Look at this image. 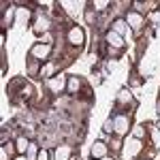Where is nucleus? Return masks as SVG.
I'll return each instance as SVG.
<instances>
[{
	"mask_svg": "<svg viewBox=\"0 0 160 160\" xmlns=\"http://www.w3.org/2000/svg\"><path fill=\"white\" fill-rule=\"evenodd\" d=\"M32 56L38 58V60H45L49 56V45H37V47H32Z\"/></svg>",
	"mask_w": 160,
	"mask_h": 160,
	"instance_id": "1",
	"label": "nucleus"
},
{
	"mask_svg": "<svg viewBox=\"0 0 160 160\" xmlns=\"http://www.w3.org/2000/svg\"><path fill=\"white\" fill-rule=\"evenodd\" d=\"M68 41H71L73 45H81V43H83V32H81V28H73V30L68 32Z\"/></svg>",
	"mask_w": 160,
	"mask_h": 160,
	"instance_id": "2",
	"label": "nucleus"
},
{
	"mask_svg": "<svg viewBox=\"0 0 160 160\" xmlns=\"http://www.w3.org/2000/svg\"><path fill=\"white\" fill-rule=\"evenodd\" d=\"M113 126H115V130H118L120 135H124V132L128 130V120H126L124 115H120V118H115V120H113Z\"/></svg>",
	"mask_w": 160,
	"mask_h": 160,
	"instance_id": "3",
	"label": "nucleus"
},
{
	"mask_svg": "<svg viewBox=\"0 0 160 160\" xmlns=\"http://www.w3.org/2000/svg\"><path fill=\"white\" fill-rule=\"evenodd\" d=\"M107 41H109L113 47H122V38H120L118 32H109V34H107Z\"/></svg>",
	"mask_w": 160,
	"mask_h": 160,
	"instance_id": "4",
	"label": "nucleus"
},
{
	"mask_svg": "<svg viewBox=\"0 0 160 160\" xmlns=\"http://www.w3.org/2000/svg\"><path fill=\"white\" fill-rule=\"evenodd\" d=\"M128 22H130L132 28H139V26L143 24V17H141V15H137V13H130V15H128Z\"/></svg>",
	"mask_w": 160,
	"mask_h": 160,
	"instance_id": "5",
	"label": "nucleus"
},
{
	"mask_svg": "<svg viewBox=\"0 0 160 160\" xmlns=\"http://www.w3.org/2000/svg\"><path fill=\"white\" fill-rule=\"evenodd\" d=\"M49 88L53 90V92L62 90V88H64V79H62V77H58V79H51V81H49Z\"/></svg>",
	"mask_w": 160,
	"mask_h": 160,
	"instance_id": "6",
	"label": "nucleus"
},
{
	"mask_svg": "<svg viewBox=\"0 0 160 160\" xmlns=\"http://www.w3.org/2000/svg\"><path fill=\"white\" fill-rule=\"evenodd\" d=\"M92 154H94V156H102V154H105V143H96L94 149H92Z\"/></svg>",
	"mask_w": 160,
	"mask_h": 160,
	"instance_id": "7",
	"label": "nucleus"
},
{
	"mask_svg": "<svg viewBox=\"0 0 160 160\" xmlns=\"http://www.w3.org/2000/svg\"><path fill=\"white\" fill-rule=\"evenodd\" d=\"M79 90V79H68V92H77Z\"/></svg>",
	"mask_w": 160,
	"mask_h": 160,
	"instance_id": "8",
	"label": "nucleus"
},
{
	"mask_svg": "<svg viewBox=\"0 0 160 160\" xmlns=\"http://www.w3.org/2000/svg\"><path fill=\"white\" fill-rule=\"evenodd\" d=\"M26 148H28V139H24V137L17 139V149H19V152H26Z\"/></svg>",
	"mask_w": 160,
	"mask_h": 160,
	"instance_id": "9",
	"label": "nucleus"
},
{
	"mask_svg": "<svg viewBox=\"0 0 160 160\" xmlns=\"http://www.w3.org/2000/svg\"><path fill=\"white\" fill-rule=\"evenodd\" d=\"M66 156H68V149L66 148H60L58 152H56V158H60V160H64Z\"/></svg>",
	"mask_w": 160,
	"mask_h": 160,
	"instance_id": "10",
	"label": "nucleus"
},
{
	"mask_svg": "<svg viewBox=\"0 0 160 160\" xmlns=\"http://www.w3.org/2000/svg\"><path fill=\"white\" fill-rule=\"evenodd\" d=\"M37 30H47V19H38L37 22Z\"/></svg>",
	"mask_w": 160,
	"mask_h": 160,
	"instance_id": "11",
	"label": "nucleus"
},
{
	"mask_svg": "<svg viewBox=\"0 0 160 160\" xmlns=\"http://www.w3.org/2000/svg\"><path fill=\"white\" fill-rule=\"evenodd\" d=\"M124 28H126V24H124L122 19H118L115 22V32H124Z\"/></svg>",
	"mask_w": 160,
	"mask_h": 160,
	"instance_id": "12",
	"label": "nucleus"
},
{
	"mask_svg": "<svg viewBox=\"0 0 160 160\" xmlns=\"http://www.w3.org/2000/svg\"><path fill=\"white\" fill-rule=\"evenodd\" d=\"M94 7H96V9H98V11H102V9H105V7H107V2H94Z\"/></svg>",
	"mask_w": 160,
	"mask_h": 160,
	"instance_id": "13",
	"label": "nucleus"
},
{
	"mask_svg": "<svg viewBox=\"0 0 160 160\" xmlns=\"http://www.w3.org/2000/svg\"><path fill=\"white\" fill-rule=\"evenodd\" d=\"M154 141L160 145V132H158V130H154Z\"/></svg>",
	"mask_w": 160,
	"mask_h": 160,
	"instance_id": "14",
	"label": "nucleus"
},
{
	"mask_svg": "<svg viewBox=\"0 0 160 160\" xmlns=\"http://www.w3.org/2000/svg\"><path fill=\"white\" fill-rule=\"evenodd\" d=\"M38 160H47V152H41L38 154Z\"/></svg>",
	"mask_w": 160,
	"mask_h": 160,
	"instance_id": "15",
	"label": "nucleus"
},
{
	"mask_svg": "<svg viewBox=\"0 0 160 160\" xmlns=\"http://www.w3.org/2000/svg\"><path fill=\"white\" fill-rule=\"evenodd\" d=\"M135 135L137 137H143V128H135Z\"/></svg>",
	"mask_w": 160,
	"mask_h": 160,
	"instance_id": "16",
	"label": "nucleus"
},
{
	"mask_svg": "<svg viewBox=\"0 0 160 160\" xmlns=\"http://www.w3.org/2000/svg\"><path fill=\"white\" fill-rule=\"evenodd\" d=\"M105 160H109V158H105Z\"/></svg>",
	"mask_w": 160,
	"mask_h": 160,
	"instance_id": "17",
	"label": "nucleus"
}]
</instances>
